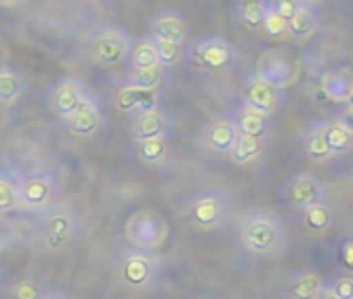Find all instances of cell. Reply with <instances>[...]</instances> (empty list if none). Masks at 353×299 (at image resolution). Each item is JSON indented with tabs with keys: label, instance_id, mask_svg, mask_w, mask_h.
Instances as JSON below:
<instances>
[{
	"label": "cell",
	"instance_id": "obj_1",
	"mask_svg": "<svg viewBox=\"0 0 353 299\" xmlns=\"http://www.w3.org/2000/svg\"><path fill=\"white\" fill-rule=\"evenodd\" d=\"M242 246L256 256H277L285 248V229L281 221L265 211L248 213L238 227Z\"/></svg>",
	"mask_w": 353,
	"mask_h": 299
},
{
	"label": "cell",
	"instance_id": "obj_2",
	"mask_svg": "<svg viewBox=\"0 0 353 299\" xmlns=\"http://www.w3.org/2000/svg\"><path fill=\"white\" fill-rule=\"evenodd\" d=\"M168 234H170L168 219L151 209L132 213L124 225L126 242L134 250H141V252H153L159 246H163L168 240Z\"/></svg>",
	"mask_w": 353,
	"mask_h": 299
},
{
	"label": "cell",
	"instance_id": "obj_3",
	"mask_svg": "<svg viewBox=\"0 0 353 299\" xmlns=\"http://www.w3.org/2000/svg\"><path fill=\"white\" fill-rule=\"evenodd\" d=\"M39 234H41L43 246L50 252H60L74 242V238L79 234V221L70 209L52 205V207L43 209V213H41Z\"/></svg>",
	"mask_w": 353,
	"mask_h": 299
},
{
	"label": "cell",
	"instance_id": "obj_4",
	"mask_svg": "<svg viewBox=\"0 0 353 299\" xmlns=\"http://www.w3.org/2000/svg\"><path fill=\"white\" fill-rule=\"evenodd\" d=\"M186 217L199 229H217L230 217V200L221 190H203L194 194L186 205Z\"/></svg>",
	"mask_w": 353,
	"mask_h": 299
},
{
	"label": "cell",
	"instance_id": "obj_5",
	"mask_svg": "<svg viewBox=\"0 0 353 299\" xmlns=\"http://www.w3.org/2000/svg\"><path fill=\"white\" fill-rule=\"evenodd\" d=\"M118 279L134 291H145L157 281V260L149 252L130 250L118 260Z\"/></svg>",
	"mask_w": 353,
	"mask_h": 299
},
{
	"label": "cell",
	"instance_id": "obj_6",
	"mask_svg": "<svg viewBox=\"0 0 353 299\" xmlns=\"http://www.w3.org/2000/svg\"><path fill=\"white\" fill-rule=\"evenodd\" d=\"M89 54L91 60L99 66L120 64L126 56H130V39L126 31L118 27H103L93 35Z\"/></svg>",
	"mask_w": 353,
	"mask_h": 299
},
{
	"label": "cell",
	"instance_id": "obj_7",
	"mask_svg": "<svg viewBox=\"0 0 353 299\" xmlns=\"http://www.w3.org/2000/svg\"><path fill=\"white\" fill-rule=\"evenodd\" d=\"M56 196V182L50 174L33 172L23 178H19V203L25 209L43 211L52 207V200Z\"/></svg>",
	"mask_w": 353,
	"mask_h": 299
},
{
	"label": "cell",
	"instance_id": "obj_8",
	"mask_svg": "<svg viewBox=\"0 0 353 299\" xmlns=\"http://www.w3.org/2000/svg\"><path fill=\"white\" fill-rule=\"evenodd\" d=\"M242 93H244V105L254 107L271 118L279 112V107L283 103V91L256 72H252L246 79Z\"/></svg>",
	"mask_w": 353,
	"mask_h": 299
},
{
	"label": "cell",
	"instance_id": "obj_9",
	"mask_svg": "<svg viewBox=\"0 0 353 299\" xmlns=\"http://www.w3.org/2000/svg\"><path fill=\"white\" fill-rule=\"evenodd\" d=\"M256 74H261L263 79H267L269 83H273L275 87H279L283 91L298 79V66L288 52L269 50L261 56Z\"/></svg>",
	"mask_w": 353,
	"mask_h": 299
},
{
	"label": "cell",
	"instance_id": "obj_10",
	"mask_svg": "<svg viewBox=\"0 0 353 299\" xmlns=\"http://www.w3.org/2000/svg\"><path fill=\"white\" fill-rule=\"evenodd\" d=\"M285 198L300 211H306L319 203H327V190L323 182L312 174H296L285 186Z\"/></svg>",
	"mask_w": 353,
	"mask_h": 299
},
{
	"label": "cell",
	"instance_id": "obj_11",
	"mask_svg": "<svg viewBox=\"0 0 353 299\" xmlns=\"http://www.w3.org/2000/svg\"><path fill=\"white\" fill-rule=\"evenodd\" d=\"M192 56H194V62L207 70H223L234 62L236 52L228 39L219 35H209V37H203L194 45Z\"/></svg>",
	"mask_w": 353,
	"mask_h": 299
},
{
	"label": "cell",
	"instance_id": "obj_12",
	"mask_svg": "<svg viewBox=\"0 0 353 299\" xmlns=\"http://www.w3.org/2000/svg\"><path fill=\"white\" fill-rule=\"evenodd\" d=\"M66 122V130L72 136H81V138H89L93 136L103 122V112L99 107V103L93 97H85V101L64 120Z\"/></svg>",
	"mask_w": 353,
	"mask_h": 299
},
{
	"label": "cell",
	"instance_id": "obj_13",
	"mask_svg": "<svg viewBox=\"0 0 353 299\" xmlns=\"http://www.w3.org/2000/svg\"><path fill=\"white\" fill-rule=\"evenodd\" d=\"M87 97V91L83 89V85L74 79H62L52 87L50 93V107L52 112L66 120Z\"/></svg>",
	"mask_w": 353,
	"mask_h": 299
},
{
	"label": "cell",
	"instance_id": "obj_14",
	"mask_svg": "<svg viewBox=\"0 0 353 299\" xmlns=\"http://www.w3.org/2000/svg\"><path fill=\"white\" fill-rule=\"evenodd\" d=\"M188 31V21L176 10H161L151 19V37L157 41L186 43Z\"/></svg>",
	"mask_w": 353,
	"mask_h": 299
},
{
	"label": "cell",
	"instance_id": "obj_15",
	"mask_svg": "<svg viewBox=\"0 0 353 299\" xmlns=\"http://www.w3.org/2000/svg\"><path fill=\"white\" fill-rule=\"evenodd\" d=\"M116 107L124 114L130 112H147L159 107V91L157 89H141L134 85H124L116 95Z\"/></svg>",
	"mask_w": 353,
	"mask_h": 299
},
{
	"label": "cell",
	"instance_id": "obj_16",
	"mask_svg": "<svg viewBox=\"0 0 353 299\" xmlns=\"http://www.w3.org/2000/svg\"><path fill=\"white\" fill-rule=\"evenodd\" d=\"M170 128H172V120L165 110H161V107L147 110V112H141L137 116V120L132 122V138L139 143V141H147V138L168 136Z\"/></svg>",
	"mask_w": 353,
	"mask_h": 299
},
{
	"label": "cell",
	"instance_id": "obj_17",
	"mask_svg": "<svg viewBox=\"0 0 353 299\" xmlns=\"http://www.w3.org/2000/svg\"><path fill=\"white\" fill-rule=\"evenodd\" d=\"M240 130L232 116H219L205 128V145L215 153H230Z\"/></svg>",
	"mask_w": 353,
	"mask_h": 299
},
{
	"label": "cell",
	"instance_id": "obj_18",
	"mask_svg": "<svg viewBox=\"0 0 353 299\" xmlns=\"http://www.w3.org/2000/svg\"><path fill=\"white\" fill-rule=\"evenodd\" d=\"M327 283L321 273L316 271H300L290 277L288 281V296L290 299H321Z\"/></svg>",
	"mask_w": 353,
	"mask_h": 299
},
{
	"label": "cell",
	"instance_id": "obj_19",
	"mask_svg": "<svg viewBox=\"0 0 353 299\" xmlns=\"http://www.w3.org/2000/svg\"><path fill=\"white\" fill-rule=\"evenodd\" d=\"M240 134H248V136H259V138H267L269 130H271V124H273V118L254 110V107H248V105H242L236 116H232Z\"/></svg>",
	"mask_w": 353,
	"mask_h": 299
},
{
	"label": "cell",
	"instance_id": "obj_20",
	"mask_svg": "<svg viewBox=\"0 0 353 299\" xmlns=\"http://www.w3.org/2000/svg\"><path fill=\"white\" fill-rule=\"evenodd\" d=\"M353 85V72L347 68H339V70H329L321 76V89L323 93L337 103H345L347 95L352 91Z\"/></svg>",
	"mask_w": 353,
	"mask_h": 299
},
{
	"label": "cell",
	"instance_id": "obj_21",
	"mask_svg": "<svg viewBox=\"0 0 353 299\" xmlns=\"http://www.w3.org/2000/svg\"><path fill=\"white\" fill-rule=\"evenodd\" d=\"M265 147H267V138L238 134V138L230 151V157L236 165H248V163L261 159V155L265 153Z\"/></svg>",
	"mask_w": 353,
	"mask_h": 299
},
{
	"label": "cell",
	"instance_id": "obj_22",
	"mask_svg": "<svg viewBox=\"0 0 353 299\" xmlns=\"http://www.w3.org/2000/svg\"><path fill=\"white\" fill-rule=\"evenodd\" d=\"M269 6H271L269 0H238L236 17H238L240 25H244L246 29L259 31V29H263Z\"/></svg>",
	"mask_w": 353,
	"mask_h": 299
},
{
	"label": "cell",
	"instance_id": "obj_23",
	"mask_svg": "<svg viewBox=\"0 0 353 299\" xmlns=\"http://www.w3.org/2000/svg\"><path fill=\"white\" fill-rule=\"evenodd\" d=\"M302 149L306 153V157L314 159V161H329L333 155L329 143H327V136H325V130H323V122L321 124H314L306 130L304 134V141H302Z\"/></svg>",
	"mask_w": 353,
	"mask_h": 299
},
{
	"label": "cell",
	"instance_id": "obj_24",
	"mask_svg": "<svg viewBox=\"0 0 353 299\" xmlns=\"http://www.w3.org/2000/svg\"><path fill=\"white\" fill-rule=\"evenodd\" d=\"M323 130H325V136H327V143H329L333 155H343L353 149L352 130L339 118L323 122Z\"/></svg>",
	"mask_w": 353,
	"mask_h": 299
},
{
	"label": "cell",
	"instance_id": "obj_25",
	"mask_svg": "<svg viewBox=\"0 0 353 299\" xmlns=\"http://www.w3.org/2000/svg\"><path fill=\"white\" fill-rule=\"evenodd\" d=\"M23 91H25L23 76L10 66H0V103L10 105L19 101Z\"/></svg>",
	"mask_w": 353,
	"mask_h": 299
},
{
	"label": "cell",
	"instance_id": "obj_26",
	"mask_svg": "<svg viewBox=\"0 0 353 299\" xmlns=\"http://www.w3.org/2000/svg\"><path fill=\"white\" fill-rule=\"evenodd\" d=\"M137 155L147 165H159V163H163L168 159V155H170V141H168V136L139 141Z\"/></svg>",
	"mask_w": 353,
	"mask_h": 299
},
{
	"label": "cell",
	"instance_id": "obj_27",
	"mask_svg": "<svg viewBox=\"0 0 353 299\" xmlns=\"http://www.w3.org/2000/svg\"><path fill=\"white\" fill-rule=\"evenodd\" d=\"M290 35L296 39H306L312 37L319 31V14L314 12L312 6H304L302 10H298L290 21Z\"/></svg>",
	"mask_w": 353,
	"mask_h": 299
},
{
	"label": "cell",
	"instance_id": "obj_28",
	"mask_svg": "<svg viewBox=\"0 0 353 299\" xmlns=\"http://www.w3.org/2000/svg\"><path fill=\"white\" fill-rule=\"evenodd\" d=\"M155 64H159L155 39L151 35L141 37L130 50V68H149V66H155Z\"/></svg>",
	"mask_w": 353,
	"mask_h": 299
},
{
	"label": "cell",
	"instance_id": "obj_29",
	"mask_svg": "<svg viewBox=\"0 0 353 299\" xmlns=\"http://www.w3.org/2000/svg\"><path fill=\"white\" fill-rule=\"evenodd\" d=\"M165 70L161 64H155V66H149V68H130V76H128V83L134 85V87H141V89H157L163 85L165 81Z\"/></svg>",
	"mask_w": 353,
	"mask_h": 299
},
{
	"label": "cell",
	"instance_id": "obj_30",
	"mask_svg": "<svg viewBox=\"0 0 353 299\" xmlns=\"http://www.w3.org/2000/svg\"><path fill=\"white\" fill-rule=\"evenodd\" d=\"M304 225L316 234L329 231L333 225V209L329 207V203H319V205L306 209L304 211Z\"/></svg>",
	"mask_w": 353,
	"mask_h": 299
},
{
	"label": "cell",
	"instance_id": "obj_31",
	"mask_svg": "<svg viewBox=\"0 0 353 299\" xmlns=\"http://www.w3.org/2000/svg\"><path fill=\"white\" fill-rule=\"evenodd\" d=\"M21 207L19 203V180L0 174V215L12 213Z\"/></svg>",
	"mask_w": 353,
	"mask_h": 299
},
{
	"label": "cell",
	"instance_id": "obj_32",
	"mask_svg": "<svg viewBox=\"0 0 353 299\" xmlns=\"http://www.w3.org/2000/svg\"><path fill=\"white\" fill-rule=\"evenodd\" d=\"M46 287L33 279V277H23V279H17L10 289H8V296L10 299H43L46 298Z\"/></svg>",
	"mask_w": 353,
	"mask_h": 299
},
{
	"label": "cell",
	"instance_id": "obj_33",
	"mask_svg": "<svg viewBox=\"0 0 353 299\" xmlns=\"http://www.w3.org/2000/svg\"><path fill=\"white\" fill-rule=\"evenodd\" d=\"M155 48H157L159 64L163 68H170V66L178 64L186 56V45L184 43H172V41H157L155 39Z\"/></svg>",
	"mask_w": 353,
	"mask_h": 299
},
{
	"label": "cell",
	"instance_id": "obj_34",
	"mask_svg": "<svg viewBox=\"0 0 353 299\" xmlns=\"http://www.w3.org/2000/svg\"><path fill=\"white\" fill-rule=\"evenodd\" d=\"M263 31H265V35L271 37V39H281V37L290 35L288 19H283L281 14H277V12L269 6V12H267L265 23H263Z\"/></svg>",
	"mask_w": 353,
	"mask_h": 299
},
{
	"label": "cell",
	"instance_id": "obj_35",
	"mask_svg": "<svg viewBox=\"0 0 353 299\" xmlns=\"http://www.w3.org/2000/svg\"><path fill=\"white\" fill-rule=\"evenodd\" d=\"M271 2V8L277 12V14H281L283 19H292L298 10H302L306 4L302 2V0H269Z\"/></svg>",
	"mask_w": 353,
	"mask_h": 299
},
{
	"label": "cell",
	"instance_id": "obj_36",
	"mask_svg": "<svg viewBox=\"0 0 353 299\" xmlns=\"http://www.w3.org/2000/svg\"><path fill=\"white\" fill-rule=\"evenodd\" d=\"M333 293L341 299H353V275H343L339 277L333 285H329Z\"/></svg>",
	"mask_w": 353,
	"mask_h": 299
},
{
	"label": "cell",
	"instance_id": "obj_37",
	"mask_svg": "<svg viewBox=\"0 0 353 299\" xmlns=\"http://www.w3.org/2000/svg\"><path fill=\"white\" fill-rule=\"evenodd\" d=\"M339 260L343 262V267H345L347 271H352L353 273V238L345 240V242L341 244V250H339Z\"/></svg>",
	"mask_w": 353,
	"mask_h": 299
},
{
	"label": "cell",
	"instance_id": "obj_38",
	"mask_svg": "<svg viewBox=\"0 0 353 299\" xmlns=\"http://www.w3.org/2000/svg\"><path fill=\"white\" fill-rule=\"evenodd\" d=\"M339 120L352 130V134H353V107H345L341 114H339Z\"/></svg>",
	"mask_w": 353,
	"mask_h": 299
},
{
	"label": "cell",
	"instance_id": "obj_39",
	"mask_svg": "<svg viewBox=\"0 0 353 299\" xmlns=\"http://www.w3.org/2000/svg\"><path fill=\"white\" fill-rule=\"evenodd\" d=\"M321 299H341V298H337V296L333 293V289H331V287L327 285V289L323 291V296H321Z\"/></svg>",
	"mask_w": 353,
	"mask_h": 299
},
{
	"label": "cell",
	"instance_id": "obj_40",
	"mask_svg": "<svg viewBox=\"0 0 353 299\" xmlns=\"http://www.w3.org/2000/svg\"><path fill=\"white\" fill-rule=\"evenodd\" d=\"M43 299H68V298H66L64 293H58V291H48Z\"/></svg>",
	"mask_w": 353,
	"mask_h": 299
},
{
	"label": "cell",
	"instance_id": "obj_41",
	"mask_svg": "<svg viewBox=\"0 0 353 299\" xmlns=\"http://www.w3.org/2000/svg\"><path fill=\"white\" fill-rule=\"evenodd\" d=\"M347 107H353V85H352V91H350V95H347Z\"/></svg>",
	"mask_w": 353,
	"mask_h": 299
},
{
	"label": "cell",
	"instance_id": "obj_42",
	"mask_svg": "<svg viewBox=\"0 0 353 299\" xmlns=\"http://www.w3.org/2000/svg\"><path fill=\"white\" fill-rule=\"evenodd\" d=\"M302 2H304L306 6H314V4H321L323 0H302Z\"/></svg>",
	"mask_w": 353,
	"mask_h": 299
},
{
	"label": "cell",
	"instance_id": "obj_43",
	"mask_svg": "<svg viewBox=\"0 0 353 299\" xmlns=\"http://www.w3.org/2000/svg\"><path fill=\"white\" fill-rule=\"evenodd\" d=\"M17 2H21V0H0V4H4V6H10V4H17Z\"/></svg>",
	"mask_w": 353,
	"mask_h": 299
}]
</instances>
